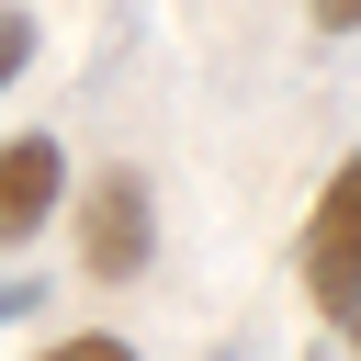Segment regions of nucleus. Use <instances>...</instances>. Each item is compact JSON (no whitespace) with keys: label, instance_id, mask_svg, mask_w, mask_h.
<instances>
[{"label":"nucleus","instance_id":"obj_1","mask_svg":"<svg viewBox=\"0 0 361 361\" xmlns=\"http://www.w3.org/2000/svg\"><path fill=\"white\" fill-rule=\"evenodd\" d=\"M293 282H305L316 327H327L338 350H361V147L316 180V214H305V237H293Z\"/></svg>","mask_w":361,"mask_h":361},{"label":"nucleus","instance_id":"obj_2","mask_svg":"<svg viewBox=\"0 0 361 361\" xmlns=\"http://www.w3.org/2000/svg\"><path fill=\"white\" fill-rule=\"evenodd\" d=\"M147 259H158V192H147V169H102L79 192V271L90 282H147Z\"/></svg>","mask_w":361,"mask_h":361},{"label":"nucleus","instance_id":"obj_3","mask_svg":"<svg viewBox=\"0 0 361 361\" xmlns=\"http://www.w3.org/2000/svg\"><path fill=\"white\" fill-rule=\"evenodd\" d=\"M56 203H68V147L56 135H11L0 147V248H23Z\"/></svg>","mask_w":361,"mask_h":361},{"label":"nucleus","instance_id":"obj_4","mask_svg":"<svg viewBox=\"0 0 361 361\" xmlns=\"http://www.w3.org/2000/svg\"><path fill=\"white\" fill-rule=\"evenodd\" d=\"M23 56H34V11H11V0H0V90L23 79Z\"/></svg>","mask_w":361,"mask_h":361},{"label":"nucleus","instance_id":"obj_5","mask_svg":"<svg viewBox=\"0 0 361 361\" xmlns=\"http://www.w3.org/2000/svg\"><path fill=\"white\" fill-rule=\"evenodd\" d=\"M45 361H135V338H113V327H79V338H56Z\"/></svg>","mask_w":361,"mask_h":361},{"label":"nucleus","instance_id":"obj_6","mask_svg":"<svg viewBox=\"0 0 361 361\" xmlns=\"http://www.w3.org/2000/svg\"><path fill=\"white\" fill-rule=\"evenodd\" d=\"M34 305H45V282H34V271H0V327H11V316H34Z\"/></svg>","mask_w":361,"mask_h":361},{"label":"nucleus","instance_id":"obj_7","mask_svg":"<svg viewBox=\"0 0 361 361\" xmlns=\"http://www.w3.org/2000/svg\"><path fill=\"white\" fill-rule=\"evenodd\" d=\"M305 23L316 34H361V0H305Z\"/></svg>","mask_w":361,"mask_h":361},{"label":"nucleus","instance_id":"obj_8","mask_svg":"<svg viewBox=\"0 0 361 361\" xmlns=\"http://www.w3.org/2000/svg\"><path fill=\"white\" fill-rule=\"evenodd\" d=\"M316 361H361V350H338V338H327V350H316Z\"/></svg>","mask_w":361,"mask_h":361},{"label":"nucleus","instance_id":"obj_9","mask_svg":"<svg viewBox=\"0 0 361 361\" xmlns=\"http://www.w3.org/2000/svg\"><path fill=\"white\" fill-rule=\"evenodd\" d=\"M214 361H237V350H214Z\"/></svg>","mask_w":361,"mask_h":361}]
</instances>
